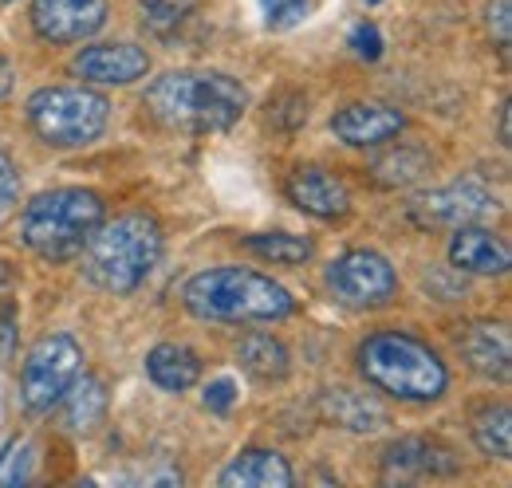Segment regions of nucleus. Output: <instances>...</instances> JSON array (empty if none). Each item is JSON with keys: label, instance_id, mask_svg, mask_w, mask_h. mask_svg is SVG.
Returning <instances> with one entry per match:
<instances>
[{"label": "nucleus", "instance_id": "nucleus-1", "mask_svg": "<svg viewBox=\"0 0 512 488\" xmlns=\"http://www.w3.org/2000/svg\"><path fill=\"white\" fill-rule=\"evenodd\" d=\"M249 91L225 71H166L146 87V111L170 130H229L245 115Z\"/></svg>", "mask_w": 512, "mask_h": 488}, {"label": "nucleus", "instance_id": "nucleus-2", "mask_svg": "<svg viewBox=\"0 0 512 488\" xmlns=\"http://www.w3.org/2000/svg\"><path fill=\"white\" fill-rule=\"evenodd\" d=\"M182 304L197 319L209 323H276L292 315V292L241 264H221V268H205L190 276V284L182 288Z\"/></svg>", "mask_w": 512, "mask_h": 488}, {"label": "nucleus", "instance_id": "nucleus-3", "mask_svg": "<svg viewBox=\"0 0 512 488\" xmlns=\"http://www.w3.org/2000/svg\"><path fill=\"white\" fill-rule=\"evenodd\" d=\"M162 256V225L150 213H123L83 244V276L103 292H134Z\"/></svg>", "mask_w": 512, "mask_h": 488}, {"label": "nucleus", "instance_id": "nucleus-4", "mask_svg": "<svg viewBox=\"0 0 512 488\" xmlns=\"http://www.w3.org/2000/svg\"><path fill=\"white\" fill-rule=\"evenodd\" d=\"M363 378L398 402H438L449 386V370L434 347L406 331H379L359 347Z\"/></svg>", "mask_w": 512, "mask_h": 488}, {"label": "nucleus", "instance_id": "nucleus-5", "mask_svg": "<svg viewBox=\"0 0 512 488\" xmlns=\"http://www.w3.org/2000/svg\"><path fill=\"white\" fill-rule=\"evenodd\" d=\"M103 217L107 205L95 189H79V185L48 189L24 205L20 241L40 260H71L83 252V244L103 225Z\"/></svg>", "mask_w": 512, "mask_h": 488}, {"label": "nucleus", "instance_id": "nucleus-6", "mask_svg": "<svg viewBox=\"0 0 512 488\" xmlns=\"http://www.w3.org/2000/svg\"><path fill=\"white\" fill-rule=\"evenodd\" d=\"M28 122L40 142L56 150H75L107 130L111 103L91 87H40L28 99Z\"/></svg>", "mask_w": 512, "mask_h": 488}, {"label": "nucleus", "instance_id": "nucleus-7", "mask_svg": "<svg viewBox=\"0 0 512 488\" xmlns=\"http://www.w3.org/2000/svg\"><path fill=\"white\" fill-rule=\"evenodd\" d=\"M83 370V347L75 335L56 331V335H44L20 370V398L32 414H48L52 406H60L64 390L75 382V374Z\"/></svg>", "mask_w": 512, "mask_h": 488}, {"label": "nucleus", "instance_id": "nucleus-8", "mask_svg": "<svg viewBox=\"0 0 512 488\" xmlns=\"http://www.w3.org/2000/svg\"><path fill=\"white\" fill-rule=\"evenodd\" d=\"M327 288L347 307H386L398 296V272L383 252L351 248L327 264Z\"/></svg>", "mask_w": 512, "mask_h": 488}, {"label": "nucleus", "instance_id": "nucleus-9", "mask_svg": "<svg viewBox=\"0 0 512 488\" xmlns=\"http://www.w3.org/2000/svg\"><path fill=\"white\" fill-rule=\"evenodd\" d=\"M497 197L477 182H457L446 189H434V193H422L410 213L422 221V225H481L489 217H497Z\"/></svg>", "mask_w": 512, "mask_h": 488}, {"label": "nucleus", "instance_id": "nucleus-10", "mask_svg": "<svg viewBox=\"0 0 512 488\" xmlns=\"http://www.w3.org/2000/svg\"><path fill=\"white\" fill-rule=\"evenodd\" d=\"M107 24V0H36L32 28L48 44H83Z\"/></svg>", "mask_w": 512, "mask_h": 488}, {"label": "nucleus", "instance_id": "nucleus-11", "mask_svg": "<svg viewBox=\"0 0 512 488\" xmlns=\"http://www.w3.org/2000/svg\"><path fill=\"white\" fill-rule=\"evenodd\" d=\"M288 201L308 213V217H320V221H339L351 213V189L339 174L323 170V166H300L292 170L288 178Z\"/></svg>", "mask_w": 512, "mask_h": 488}, {"label": "nucleus", "instance_id": "nucleus-12", "mask_svg": "<svg viewBox=\"0 0 512 488\" xmlns=\"http://www.w3.org/2000/svg\"><path fill=\"white\" fill-rule=\"evenodd\" d=\"M461 469V457L426 437H402L383 453L386 481H422V477H453Z\"/></svg>", "mask_w": 512, "mask_h": 488}, {"label": "nucleus", "instance_id": "nucleus-13", "mask_svg": "<svg viewBox=\"0 0 512 488\" xmlns=\"http://www.w3.org/2000/svg\"><path fill=\"white\" fill-rule=\"evenodd\" d=\"M71 71L87 83H103V87H127L134 79H142L150 71V56L146 48L138 44H91L83 48L75 60H71Z\"/></svg>", "mask_w": 512, "mask_h": 488}, {"label": "nucleus", "instance_id": "nucleus-14", "mask_svg": "<svg viewBox=\"0 0 512 488\" xmlns=\"http://www.w3.org/2000/svg\"><path fill=\"white\" fill-rule=\"evenodd\" d=\"M406 115L386 103H351L331 119V134L347 146H383L394 134H402Z\"/></svg>", "mask_w": 512, "mask_h": 488}, {"label": "nucleus", "instance_id": "nucleus-15", "mask_svg": "<svg viewBox=\"0 0 512 488\" xmlns=\"http://www.w3.org/2000/svg\"><path fill=\"white\" fill-rule=\"evenodd\" d=\"M449 260L457 272H469V276H505L512 252L497 233H489L481 225H457V233L449 241Z\"/></svg>", "mask_w": 512, "mask_h": 488}, {"label": "nucleus", "instance_id": "nucleus-16", "mask_svg": "<svg viewBox=\"0 0 512 488\" xmlns=\"http://www.w3.org/2000/svg\"><path fill=\"white\" fill-rule=\"evenodd\" d=\"M457 347H461L465 363L473 366L477 374L497 378V382L509 378L512 339H509V327H505V323H473V327L461 331Z\"/></svg>", "mask_w": 512, "mask_h": 488}, {"label": "nucleus", "instance_id": "nucleus-17", "mask_svg": "<svg viewBox=\"0 0 512 488\" xmlns=\"http://www.w3.org/2000/svg\"><path fill=\"white\" fill-rule=\"evenodd\" d=\"M221 488H292L296 473L276 449H245L221 469Z\"/></svg>", "mask_w": 512, "mask_h": 488}, {"label": "nucleus", "instance_id": "nucleus-18", "mask_svg": "<svg viewBox=\"0 0 512 488\" xmlns=\"http://www.w3.org/2000/svg\"><path fill=\"white\" fill-rule=\"evenodd\" d=\"M60 402H64V426L71 433H91L107 418V382L79 370Z\"/></svg>", "mask_w": 512, "mask_h": 488}, {"label": "nucleus", "instance_id": "nucleus-19", "mask_svg": "<svg viewBox=\"0 0 512 488\" xmlns=\"http://www.w3.org/2000/svg\"><path fill=\"white\" fill-rule=\"evenodd\" d=\"M323 414L335 426L351 429V433H379L390 426V414L371 398V394H355V390H327L323 394Z\"/></svg>", "mask_w": 512, "mask_h": 488}, {"label": "nucleus", "instance_id": "nucleus-20", "mask_svg": "<svg viewBox=\"0 0 512 488\" xmlns=\"http://www.w3.org/2000/svg\"><path fill=\"white\" fill-rule=\"evenodd\" d=\"M146 374H150L154 386H162L170 394H182V390H190L193 382L201 378V359L193 355L186 343H158L146 355Z\"/></svg>", "mask_w": 512, "mask_h": 488}, {"label": "nucleus", "instance_id": "nucleus-21", "mask_svg": "<svg viewBox=\"0 0 512 488\" xmlns=\"http://www.w3.org/2000/svg\"><path fill=\"white\" fill-rule=\"evenodd\" d=\"M237 363L256 382H280L288 374V351H284L280 339H272L264 331H253V335H245L237 343Z\"/></svg>", "mask_w": 512, "mask_h": 488}, {"label": "nucleus", "instance_id": "nucleus-22", "mask_svg": "<svg viewBox=\"0 0 512 488\" xmlns=\"http://www.w3.org/2000/svg\"><path fill=\"white\" fill-rule=\"evenodd\" d=\"M473 441L485 457L493 461H509L512 457V414L505 402L497 406H485L477 418H473Z\"/></svg>", "mask_w": 512, "mask_h": 488}, {"label": "nucleus", "instance_id": "nucleus-23", "mask_svg": "<svg viewBox=\"0 0 512 488\" xmlns=\"http://www.w3.org/2000/svg\"><path fill=\"white\" fill-rule=\"evenodd\" d=\"M426 174H430V154L418 146H398L375 162V178L390 189H406V185L422 182Z\"/></svg>", "mask_w": 512, "mask_h": 488}, {"label": "nucleus", "instance_id": "nucleus-24", "mask_svg": "<svg viewBox=\"0 0 512 488\" xmlns=\"http://www.w3.org/2000/svg\"><path fill=\"white\" fill-rule=\"evenodd\" d=\"M245 248L276 264H304L312 256V241L292 233H256V237H245Z\"/></svg>", "mask_w": 512, "mask_h": 488}, {"label": "nucleus", "instance_id": "nucleus-25", "mask_svg": "<svg viewBox=\"0 0 512 488\" xmlns=\"http://www.w3.org/2000/svg\"><path fill=\"white\" fill-rule=\"evenodd\" d=\"M138 8H142V24L158 36H166L197 8V0H138Z\"/></svg>", "mask_w": 512, "mask_h": 488}, {"label": "nucleus", "instance_id": "nucleus-26", "mask_svg": "<svg viewBox=\"0 0 512 488\" xmlns=\"http://www.w3.org/2000/svg\"><path fill=\"white\" fill-rule=\"evenodd\" d=\"M32 473V441L20 437L0 453V485H24Z\"/></svg>", "mask_w": 512, "mask_h": 488}, {"label": "nucleus", "instance_id": "nucleus-27", "mask_svg": "<svg viewBox=\"0 0 512 488\" xmlns=\"http://www.w3.org/2000/svg\"><path fill=\"white\" fill-rule=\"evenodd\" d=\"M308 4H312V0H260V8H264V24H268L272 32L296 28V24L308 16Z\"/></svg>", "mask_w": 512, "mask_h": 488}, {"label": "nucleus", "instance_id": "nucleus-28", "mask_svg": "<svg viewBox=\"0 0 512 488\" xmlns=\"http://www.w3.org/2000/svg\"><path fill=\"white\" fill-rule=\"evenodd\" d=\"M351 48H355L359 60L375 63L383 56V32H379L375 24H355V28H351Z\"/></svg>", "mask_w": 512, "mask_h": 488}, {"label": "nucleus", "instance_id": "nucleus-29", "mask_svg": "<svg viewBox=\"0 0 512 488\" xmlns=\"http://www.w3.org/2000/svg\"><path fill=\"white\" fill-rule=\"evenodd\" d=\"M16 197H20V174H16L12 154L0 146V217L16 205Z\"/></svg>", "mask_w": 512, "mask_h": 488}, {"label": "nucleus", "instance_id": "nucleus-30", "mask_svg": "<svg viewBox=\"0 0 512 488\" xmlns=\"http://www.w3.org/2000/svg\"><path fill=\"white\" fill-rule=\"evenodd\" d=\"M237 402V382L233 378H217L205 386V410L209 414H229Z\"/></svg>", "mask_w": 512, "mask_h": 488}, {"label": "nucleus", "instance_id": "nucleus-31", "mask_svg": "<svg viewBox=\"0 0 512 488\" xmlns=\"http://www.w3.org/2000/svg\"><path fill=\"white\" fill-rule=\"evenodd\" d=\"M512 0H493L489 4V32L497 36L501 48H509V28H512Z\"/></svg>", "mask_w": 512, "mask_h": 488}, {"label": "nucleus", "instance_id": "nucleus-32", "mask_svg": "<svg viewBox=\"0 0 512 488\" xmlns=\"http://www.w3.org/2000/svg\"><path fill=\"white\" fill-rule=\"evenodd\" d=\"M304 119H308V103H304L300 95H288V99H284V107L272 115V122H276V126H284V130L300 126Z\"/></svg>", "mask_w": 512, "mask_h": 488}, {"label": "nucleus", "instance_id": "nucleus-33", "mask_svg": "<svg viewBox=\"0 0 512 488\" xmlns=\"http://www.w3.org/2000/svg\"><path fill=\"white\" fill-rule=\"evenodd\" d=\"M16 351V315L4 307L0 311V363H8Z\"/></svg>", "mask_w": 512, "mask_h": 488}, {"label": "nucleus", "instance_id": "nucleus-34", "mask_svg": "<svg viewBox=\"0 0 512 488\" xmlns=\"http://www.w3.org/2000/svg\"><path fill=\"white\" fill-rule=\"evenodd\" d=\"M12 79H16V75H12V63L0 56V99L12 91Z\"/></svg>", "mask_w": 512, "mask_h": 488}, {"label": "nucleus", "instance_id": "nucleus-35", "mask_svg": "<svg viewBox=\"0 0 512 488\" xmlns=\"http://www.w3.org/2000/svg\"><path fill=\"white\" fill-rule=\"evenodd\" d=\"M501 146H512V130H509V103L501 107Z\"/></svg>", "mask_w": 512, "mask_h": 488}, {"label": "nucleus", "instance_id": "nucleus-36", "mask_svg": "<svg viewBox=\"0 0 512 488\" xmlns=\"http://www.w3.org/2000/svg\"><path fill=\"white\" fill-rule=\"evenodd\" d=\"M4 284H8V264L0 260V288H4Z\"/></svg>", "mask_w": 512, "mask_h": 488}, {"label": "nucleus", "instance_id": "nucleus-37", "mask_svg": "<svg viewBox=\"0 0 512 488\" xmlns=\"http://www.w3.org/2000/svg\"><path fill=\"white\" fill-rule=\"evenodd\" d=\"M367 4H379V0H367Z\"/></svg>", "mask_w": 512, "mask_h": 488}]
</instances>
